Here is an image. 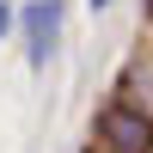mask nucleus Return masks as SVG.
Listing matches in <instances>:
<instances>
[{
  "instance_id": "1",
  "label": "nucleus",
  "mask_w": 153,
  "mask_h": 153,
  "mask_svg": "<svg viewBox=\"0 0 153 153\" xmlns=\"http://www.w3.org/2000/svg\"><path fill=\"white\" fill-rule=\"evenodd\" d=\"M98 135H104L110 153H147V147H153V123H147V110H129V104H110L104 117H98Z\"/></svg>"
},
{
  "instance_id": "2",
  "label": "nucleus",
  "mask_w": 153,
  "mask_h": 153,
  "mask_svg": "<svg viewBox=\"0 0 153 153\" xmlns=\"http://www.w3.org/2000/svg\"><path fill=\"white\" fill-rule=\"evenodd\" d=\"M55 25H61V6H55V0H37V6L25 12V31H31V61H37V68L49 61V43H55Z\"/></svg>"
},
{
  "instance_id": "3",
  "label": "nucleus",
  "mask_w": 153,
  "mask_h": 153,
  "mask_svg": "<svg viewBox=\"0 0 153 153\" xmlns=\"http://www.w3.org/2000/svg\"><path fill=\"white\" fill-rule=\"evenodd\" d=\"M0 31H6V6H0Z\"/></svg>"
},
{
  "instance_id": "4",
  "label": "nucleus",
  "mask_w": 153,
  "mask_h": 153,
  "mask_svg": "<svg viewBox=\"0 0 153 153\" xmlns=\"http://www.w3.org/2000/svg\"><path fill=\"white\" fill-rule=\"evenodd\" d=\"M147 6H153V0H147Z\"/></svg>"
}]
</instances>
